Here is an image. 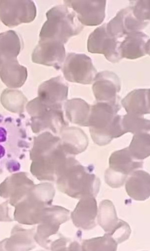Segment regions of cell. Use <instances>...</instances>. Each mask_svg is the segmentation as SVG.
Segmentation results:
<instances>
[{"instance_id": "cell-31", "label": "cell", "mask_w": 150, "mask_h": 251, "mask_svg": "<svg viewBox=\"0 0 150 251\" xmlns=\"http://www.w3.org/2000/svg\"><path fill=\"white\" fill-rule=\"evenodd\" d=\"M68 239L64 237H60L56 241H54L52 244V250L55 251H66L68 250L67 248Z\"/></svg>"}, {"instance_id": "cell-24", "label": "cell", "mask_w": 150, "mask_h": 251, "mask_svg": "<svg viewBox=\"0 0 150 251\" xmlns=\"http://www.w3.org/2000/svg\"><path fill=\"white\" fill-rule=\"evenodd\" d=\"M120 222L113 203L107 200L101 201L99 205L98 222L104 231L110 233L118 226Z\"/></svg>"}, {"instance_id": "cell-4", "label": "cell", "mask_w": 150, "mask_h": 251, "mask_svg": "<svg viewBox=\"0 0 150 251\" xmlns=\"http://www.w3.org/2000/svg\"><path fill=\"white\" fill-rule=\"evenodd\" d=\"M120 103L97 102L91 106L89 126L94 142L99 146H105L113 140L112 123L121 110Z\"/></svg>"}, {"instance_id": "cell-29", "label": "cell", "mask_w": 150, "mask_h": 251, "mask_svg": "<svg viewBox=\"0 0 150 251\" xmlns=\"http://www.w3.org/2000/svg\"><path fill=\"white\" fill-rule=\"evenodd\" d=\"M130 6L135 17L141 22L150 20V0L145 1H130Z\"/></svg>"}, {"instance_id": "cell-28", "label": "cell", "mask_w": 150, "mask_h": 251, "mask_svg": "<svg viewBox=\"0 0 150 251\" xmlns=\"http://www.w3.org/2000/svg\"><path fill=\"white\" fill-rule=\"evenodd\" d=\"M122 125L125 133L131 132L134 134L148 132L150 129V122L139 116L127 114L122 116Z\"/></svg>"}, {"instance_id": "cell-7", "label": "cell", "mask_w": 150, "mask_h": 251, "mask_svg": "<svg viewBox=\"0 0 150 251\" xmlns=\"http://www.w3.org/2000/svg\"><path fill=\"white\" fill-rule=\"evenodd\" d=\"M36 16V6L30 0L0 1V20L8 27L31 23Z\"/></svg>"}, {"instance_id": "cell-2", "label": "cell", "mask_w": 150, "mask_h": 251, "mask_svg": "<svg viewBox=\"0 0 150 251\" xmlns=\"http://www.w3.org/2000/svg\"><path fill=\"white\" fill-rule=\"evenodd\" d=\"M94 170L93 165L83 166L74 157L69 156L56 179L58 190L75 199L87 195L96 197L100 191V181L94 174Z\"/></svg>"}, {"instance_id": "cell-6", "label": "cell", "mask_w": 150, "mask_h": 251, "mask_svg": "<svg viewBox=\"0 0 150 251\" xmlns=\"http://www.w3.org/2000/svg\"><path fill=\"white\" fill-rule=\"evenodd\" d=\"M62 70L67 81L84 85L92 84L98 74L92 59L85 54L68 53Z\"/></svg>"}, {"instance_id": "cell-16", "label": "cell", "mask_w": 150, "mask_h": 251, "mask_svg": "<svg viewBox=\"0 0 150 251\" xmlns=\"http://www.w3.org/2000/svg\"><path fill=\"white\" fill-rule=\"evenodd\" d=\"M120 53L122 58L136 59L150 54V39L141 31L130 33L121 42Z\"/></svg>"}, {"instance_id": "cell-3", "label": "cell", "mask_w": 150, "mask_h": 251, "mask_svg": "<svg viewBox=\"0 0 150 251\" xmlns=\"http://www.w3.org/2000/svg\"><path fill=\"white\" fill-rule=\"evenodd\" d=\"M47 17L48 20L40 34V40L56 41L64 45L84 28L76 14L70 11L66 6L52 8L47 13Z\"/></svg>"}, {"instance_id": "cell-17", "label": "cell", "mask_w": 150, "mask_h": 251, "mask_svg": "<svg viewBox=\"0 0 150 251\" xmlns=\"http://www.w3.org/2000/svg\"><path fill=\"white\" fill-rule=\"evenodd\" d=\"M59 134L62 148L69 156L80 154L88 147L87 135L78 127H66L61 130Z\"/></svg>"}, {"instance_id": "cell-18", "label": "cell", "mask_w": 150, "mask_h": 251, "mask_svg": "<svg viewBox=\"0 0 150 251\" xmlns=\"http://www.w3.org/2000/svg\"><path fill=\"white\" fill-rule=\"evenodd\" d=\"M125 189L128 195L137 201H144L150 195V174L143 170L132 172L126 181Z\"/></svg>"}, {"instance_id": "cell-19", "label": "cell", "mask_w": 150, "mask_h": 251, "mask_svg": "<svg viewBox=\"0 0 150 251\" xmlns=\"http://www.w3.org/2000/svg\"><path fill=\"white\" fill-rule=\"evenodd\" d=\"M109 164L110 170L127 178L136 170L143 168V162L134 159L127 148L112 153Z\"/></svg>"}, {"instance_id": "cell-14", "label": "cell", "mask_w": 150, "mask_h": 251, "mask_svg": "<svg viewBox=\"0 0 150 251\" xmlns=\"http://www.w3.org/2000/svg\"><path fill=\"white\" fill-rule=\"evenodd\" d=\"M68 86L63 78L58 76L42 84L38 90V98L45 104L62 109L67 99Z\"/></svg>"}, {"instance_id": "cell-12", "label": "cell", "mask_w": 150, "mask_h": 251, "mask_svg": "<svg viewBox=\"0 0 150 251\" xmlns=\"http://www.w3.org/2000/svg\"><path fill=\"white\" fill-rule=\"evenodd\" d=\"M64 45L61 42L50 40H40L32 54L33 63L52 66L58 70L62 68L65 58Z\"/></svg>"}, {"instance_id": "cell-5", "label": "cell", "mask_w": 150, "mask_h": 251, "mask_svg": "<svg viewBox=\"0 0 150 251\" xmlns=\"http://www.w3.org/2000/svg\"><path fill=\"white\" fill-rule=\"evenodd\" d=\"M26 110L31 117V128L34 133L50 130L55 134H59L69 125L64 120L62 109L49 106L38 97L27 103Z\"/></svg>"}, {"instance_id": "cell-26", "label": "cell", "mask_w": 150, "mask_h": 251, "mask_svg": "<svg viewBox=\"0 0 150 251\" xmlns=\"http://www.w3.org/2000/svg\"><path fill=\"white\" fill-rule=\"evenodd\" d=\"M131 155L137 160L147 158L150 155V135L147 132L135 134L128 148Z\"/></svg>"}, {"instance_id": "cell-9", "label": "cell", "mask_w": 150, "mask_h": 251, "mask_svg": "<svg viewBox=\"0 0 150 251\" xmlns=\"http://www.w3.org/2000/svg\"><path fill=\"white\" fill-rule=\"evenodd\" d=\"M67 8H72L81 24L87 26L100 25L105 17V0H67Z\"/></svg>"}, {"instance_id": "cell-10", "label": "cell", "mask_w": 150, "mask_h": 251, "mask_svg": "<svg viewBox=\"0 0 150 251\" xmlns=\"http://www.w3.org/2000/svg\"><path fill=\"white\" fill-rule=\"evenodd\" d=\"M121 90V80L113 72L104 71L97 75L93 91L97 102L120 103L121 97L118 94Z\"/></svg>"}, {"instance_id": "cell-13", "label": "cell", "mask_w": 150, "mask_h": 251, "mask_svg": "<svg viewBox=\"0 0 150 251\" xmlns=\"http://www.w3.org/2000/svg\"><path fill=\"white\" fill-rule=\"evenodd\" d=\"M148 24V22L138 20L129 6L119 11L113 19L106 24V30L112 37L119 40L130 33L140 31Z\"/></svg>"}, {"instance_id": "cell-11", "label": "cell", "mask_w": 150, "mask_h": 251, "mask_svg": "<svg viewBox=\"0 0 150 251\" xmlns=\"http://www.w3.org/2000/svg\"><path fill=\"white\" fill-rule=\"evenodd\" d=\"M70 211L63 207L54 205L47 207L38 227L36 239L44 247L47 246L50 236L57 233L61 225L69 220Z\"/></svg>"}, {"instance_id": "cell-30", "label": "cell", "mask_w": 150, "mask_h": 251, "mask_svg": "<svg viewBox=\"0 0 150 251\" xmlns=\"http://www.w3.org/2000/svg\"><path fill=\"white\" fill-rule=\"evenodd\" d=\"M131 233L129 225L125 221L120 220L118 226L110 233H106L111 236L117 242L121 244L127 240Z\"/></svg>"}, {"instance_id": "cell-1", "label": "cell", "mask_w": 150, "mask_h": 251, "mask_svg": "<svg viewBox=\"0 0 150 251\" xmlns=\"http://www.w3.org/2000/svg\"><path fill=\"white\" fill-rule=\"evenodd\" d=\"M69 156L62 148L60 137L45 131L34 137L30 152V171L40 181H56Z\"/></svg>"}, {"instance_id": "cell-27", "label": "cell", "mask_w": 150, "mask_h": 251, "mask_svg": "<svg viewBox=\"0 0 150 251\" xmlns=\"http://www.w3.org/2000/svg\"><path fill=\"white\" fill-rule=\"evenodd\" d=\"M118 244L110 235L105 233L103 236L83 241L81 249L84 251L117 250Z\"/></svg>"}, {"instance_id": "cell-25", "label": "cell", "mask_w": 150, "mask_h": 251, "mask_svg": "<svg viewBox=\"0 0 150 251\" xmlns=\"http://www.w3.org/2000/svg\"><path fill=\"white\" fill-rule=\"evenodd\" d=\"M0 101L8 111L20 114L25 112V107L28 100L22 92L6 89L2 92Z\"/></svg>"}, {"instance_id": "cell-32", "label": "cell", "mask_w": 150, "mask_h": 251, "mask_svg": "<svg viewBox=\"0 0 150 251\" xmlns=\"http://www.w3.org/2000/svg\"><path fill=\"white\" fill-rule=\"evenodd\" d=\"M3 65V62L1 57H0V68H1V67Z\"/></svg>"}, {"instance_id": "cell-20", "label": "cell", "mask_w": 150, "mask_h": 251, "mask_svg": "<svg viewBox=\"0 0 150 251\" xmlns=\"http://www.w3.org/2000/svg\"><path fill=\"white\" fill-rule=\"evenodd\" d=\"M150 89H136L121 101L127 114L139 116L150 114Z\"/></svg>"}, {"instance_id": "cell-22", "label": "cell", "mask_w": 150, "mask_h": 251, "mask_svg": "<svg viewBox=\"0 0 150 251\" xmlns=\"http://www.w3.org/2000/svg\"><path fill=\"white\" fill-rule=\"evenodd\" d=\"M67 119L72 123L81 126H89L91 106L81 98H74L64 102Z\"/></svg>"}, {"instance_id": "cell-23", "label": "cell", "mask_w": 150, "mask_h": 251, "mask_svg": "<svg viewBox=\"0 0 150 251\" xmlns=\"http://www.w3.org/2000/svg\"><path fill=\"white\" fill-rule=\"evenodd\" d=\"M21 49V41L15 31L10 30L0 33V57L3 64L17 59Z\"/></svg>"}, {"instance_id": "cell-8", "label": "cell", "mask_w": 150, "mask_h": 251, "mask_svg": "<svg viewBox=\"0 0 150 251\" xmlns=\"http://www.w3.org/2000/svg\"><path fill=\"white\" fill-rule=\"evenodd\" d=\"M121 42L112 37L107 31L106 24L97 27L91 33L88 40V50L92 53L103 54L113 63L122 59L120 53Z\"/></svg>"}, {"instance_id": "cell-15", "label": "cell", "mask_w": 150, "mask_h": 251, "mask_svg": "<svg viewBox=\"0 0 150 251\" xmlns=\"http://www.w3.org/2000/svg\"><path fill=\"white\" fill-rule=\"evenodd\" d=\"M97 202L95 197L85 195L80 198L76 208L72 212L71 218L75 226L84 230H91L97 225Z\"/></svg>"}, {"instance_id": "cell-21", "label": "cell", "mask_w": 150, "mask_h": 251, "mask_svg": "<svg viewBox=\"0 0 150 251\" xmlns=\"http://www.w3.org/2000/svg\"><path fill=\"white\" fill-rule=\"evenodd\" d=\"M26 68L20 65L17 59L6 62L0 68V78L9 88H19L27 78Z\"/></svg>"}]
</instances>
